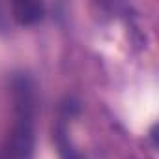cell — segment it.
<instances>
[{"label": "cell", "mask_w": 159, "mask_h": 159, "mask_svg": "<svg viewBox=\"0 0 159 159\" xmlns=\"http://www.w3.org/2000/svg\"><path fill=\"white\" fill-rule=\"evenodd\" d=\"M11 11H13V19L23 25V26H30V25H36L38 21L43 19V4L39 2H13L11 4Z\"/></svg>", "instance_id": "7a4b0ae2"}, {"label": "cell", "mask_w": 159, "mask_h": 159, "mask_svg": "<svg viewBox=\"0 0 159 159\" xmlns=\"http://www.w3.org/2000/svg\"><path fill=\"white\" fill-rule=\"evenodd\" d=\"M34 150L32 118H19L6 142V152L13 159H28Z\"/></svg>", "instance_id": "6da1fadb"}]
</instances>
